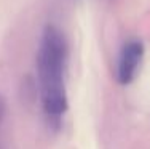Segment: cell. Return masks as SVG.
<instances>
[{"label":"cell","mask_w":150,"mask_h":149,"mask_svg":"<svg viewBox=\"0 0 150 149\" xmlns=\"http://www.w3.org/2000/svg\"><path fill=\"white\" fill-rule=\"evenodd\" d=\"M67 42L62 31L54 24H46L42 31L37 50V77L40 87L42 108L51 125H59L67 111L66 91Z\"/></svg>","instance_id":"obj_1"},{"label":"cell","mask_w":150,"mask_h":149,"mask_svg":"<svg viewBox=\"0 0 150 149\" xmlns=\"http://www.w3.org/2000/svg\"><path fill=\"white\" fill-rule=\"evenodd\" d=\"M144 58V43L137 38L125 42L117 61V80L120 85H129L136 79L137 69Z\"/></svg>","instance_id":"obj_2"},{"label":"cell","mask_w":150,"mask_h":149,"mask_svg":"<svg viewBox=\"0 0 150 149\" xmlns=\"http://www.w3.org/2000/svg\"><path fill=\"white\" fill-rule=\"evenodd\" d=\"M5 117H6V101L0 95V149L3 146V127H5Z\"/></svg>","instance_id":"obj_3"}]
</instances>
